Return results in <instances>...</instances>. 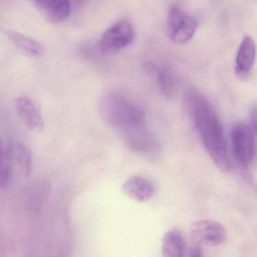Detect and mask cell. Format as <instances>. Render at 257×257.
<instances>
[{
  "label": "cell",
  "instance_id": "obj_1",
  "mask_svg": "<svg viewBox=\"0 0 257 257\" xmlns=\"http://www.w3.org/2000/svg\"><path fill=\"white\" fill-rule=\"evenodd\" d=\"M184 105L188 116L213 163L220 171H231V154L223 127L209 100L195 88L186 91Z\"/></svg>",
  "mask_w": 257,
  "mask_h": 257
},
{
  "label": "cell",
  "instance_id": "obj_2",
  "mask_svg": "<svg viewBox=\"0 0 257 257\" xmlns=\"http://www.w3.org/2000/svg\"><path fill=\"white\" fill-rule=\"evenodd\" d=\"M99 114L109 125L121 133L145 124V112L140 105L121 93L105 94L98 105Z\"/></svg>",
  "mask_w": 257,
  "mask_h": 257
},
{
  "label": "cell",
  "instance_id": "obj_3",
  "mask_svg": "<svg viewBox=\"0 0 257 257\" xmlns=\"http://www.w3.org/2000/svg\"><path fill=\"white\" fill-rule=\"evenodd\" d=\"M231 153L235 162L243 168L252 165L255 156V127L237 123L230 130Z\"/></svg>",
  "mask_w": 257,
  "mask_h": 257
},
{
  "label": "cell",
  "instance_id": "obj_4",
  "mask_svg": "<svg viewBox=\"0 0 257 257\" xmlns=\"http://www.w3.org/2000/svg\"><path fill=\"white\" fill-rule=\"evenodd\" d=\"M198 28V22L183 7L173 4L170 7L167 20L168 35L172 41L186 43L191 40Z\"/></svg>",
  "mask_w": 257,
  "mask_h": 257
},
{
  "label": "cell",
  "instance_id": "obj_5",
  "mask_svg": "<svg viewBox=\"0 0 257 257\" xmlns=\"http://www.w3.org/2000/svg\"><path fill=\"white\" fill-rule=\"evenodd\" d=\"M135 37V28L129 21H117L102 34L97 43V49L104 54L115 52L128 46Z\"/></svg>",
  "mask_w": 257,
  "mask_h": 257
},
{
  "label": "cell",
  "instance_id": "obj_6",
  "mask_svg": "<svg viewBox=\"0 0 257 257\" xmlns=\"http://www.w3.org/2000/svg\"><path fill=\"white\" fill-rule=\"evenodd\" d=\"M191 237L198 244L219 246L226 238V231L222 224L204 219L195 221L189 228Z\"/></svg>",
  "mask_w": 257,
  "mask_h": 257
},
{
  "label": "cell",
  "instance_id": "obj_7",
  "mask_svg": "<svg viewBox=\"0 0 257 257\" xmlns=\"http://www.w3.org/2000/svg\"><path fill=\"white\" fill-rule=\"evenodd\" d=\"M121 134L126 145L135 153L144 156H153L159 152V142L146 124L137 126Z\"/></svg>",
  "mask_w": 257,
  "mask_h": 257
},
{
  "label": "cell",
  "instance_id": "obj_8",
  "mask_svg": "<svg viewBox=\"0 0 257 257\" xmlns=\"http://www.w3.org/2000/svg\"><path fill=\"white\" fill-rule=\"evenodd\" d=\"M16 108L25 125L37 132L44 130L45 124L41 112L28 96H20L16 100Z\"/></svg>",
  "mask_w": 257,
  "mask_h": 257
},
{
  "label": "cell",
  "instance_id": "obj_9",
  "mask_svg": "<svg viewBox=\"0 0 257 257\" xmlns=\"http://www.w3.org/2000/svg\"><path fill=\"white\" fill-rule=\"evenodd\" d=\"M255 57V41L250 36H245L239 46L235 58V72L239 77L246 78L249 74Z\"/></svg>",
  "mask_w": 257,
  "mask_h": 257
},
{
  "label": "cell",
  "instance_id": "obj_10",
  "mask_svg": "<svg viewBox=\"0 0 257 257\" xmlns=\"http://www.w3.org/2000/svg\"><path fill=\"white\" fill-rule=\"evenodd\" d=\"M34 5L51 23L63 22L71 13V4L67 0H40Z\"/></svg>",
  "mask_w": 257,
  "mask_h": 257
},
{
  "label": "cell",
  "instance_id": "obj_11",
  "mask_svg": "<svg viewBox=\"0 0 257 257\" xmlns=\"http://www.w3.org/2000/svg\"><path fill=\"white\" fill-rule=\"evenodd\" d=\"M121 192L127 198L136 202H145L153 197L154 188L147 179L132 177L123 183Z\"/></svg>",
  "mask_w": 257,
  "mask_h": 257
},
{
  "label": "cell",
  "instance_id": "obj_12",
  "mask_svg": "<svg viewBox=\"0 0 257 257\" xmlns=\"http://www.w3.org/2000/svg\"><path fill=\"white\" fill-rule=\"evenodd\" d=\"M186 241L177 230L167 231L162 239V257H184Z\"/></svg>",
  "mask_w": 257,
  "mask_h": 257
},
{
  "label": "cell",
  "instance_id": "obj_13",
  "mask_svg": "<svg viewBox=\"0 0 257 257\" xmlns=\"http://www.w3.org/2000/svg\"><path fill=\"white\" fill-rule=\"evenodd\" d=\"M5 34L13 44L28 55L39 57L44 53V46L37 40L9 30L5 31Z\"/></svg>",
  "mask_w": 257,
  "mask_h": 257
},
{
  "label": "cell",
  "instance_id": "obj_14",
  "mask_svg": "<svg viewBox=\"0 0 257 257\" xmlns=\"http://www.w3.org/2000/svg\"><path fill=\"white\" fill-rule=\"evenodd\" d=\"M148 69L156 78V83L162 94L166 97H172L176 91V84L171 72L154 64H148Z\"/></svg>",
  "mask_w": 257,
  "mask_h": 257
},
{
  "label": "cell",
  "instance_id": "obj_15",
  "mask_svg": "<svg viewBox=\"0 0 257 257\" xmlns=\"http://www.w3.org/2000/svg\"><path fill=\"white\" fill-rule=\"evenodd\" d=\"M13 160L17 164L21 174L24 177H29L32 171V153L28 146L24 144H18L13 148Z\"/></svg>",
  "mask_w": 257,
  "mask_h": 257
},
{
  "label": "cell",
  "instance_id": "obj_16",
  "mask_svg": "<svg viewBox=\"0 0 257 257\" xmlns=\"http://www.w3.org/2000/svg\"><path fill=\"white\" fill-rule=\"evenodd\" d=\"M13 161V148H4L0 156V188L7 187L11 180Z\"/></svg>",
  "mask_w": 257,
  "mask_h": 257
},
{
  "label": "cell",
  "instance_id": "obj_17",
  "mask_svg": "<svg viewBox=\"0 0 257 257\" xmlns=\"http://www.w3.org/2000/svg\"><path fill=\"white\" fill-rule=\"evenodd\" d=\"M189 257H203L202 249L199 244L196 243V245L192 248Z\"/></svg>",
  "mask_w": 257,
  "mask_h": 257
},
{
  "label": "cell",
  "instance_id": "obj_18",
  "mask_svg": "<svg viewBox=\"0 0 257 257\" xmlns=\"http://www.w3.org/2000/svg\"><path fill=\"white\" fill-rule=\"evenodd\" d=\"M4 148H5V147H4V144H3L2 139L0 138V156H1L3 152H4Z\"/></svg>",
  "mask_w": 257,
  "mask_h": 257
}]
</instances>
